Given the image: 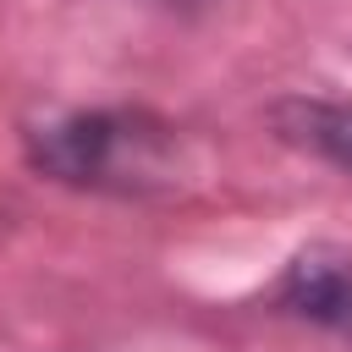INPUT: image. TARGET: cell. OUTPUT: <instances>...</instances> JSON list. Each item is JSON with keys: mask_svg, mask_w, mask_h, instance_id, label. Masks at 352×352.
<instances>
[{"mask_svg": "<svg viewBox=\"0 0 352 352\" xmlns=\"http://www.w3.org/2000/svg\"><path fill=\"white\" fill-rule=\"evenodd\" d=\"M176 126L154 110H66L28 132V165L77 192L143 198L176 182Z\"/></svg>", "mask_w": 352, "mask_h": 352, "instance_id": "6da1fadb", "label": "cell"}, {"mask_svg": "<svg viewBox=\"0 0 352 352\" xmlns=\"http://www.w3.org/2000/svg\"><path fill=\"white\" fill-rule=\"evenodd\" d=\"M275 308L330 336H352V253L330 242L302 248L275 280Z\"/></svg>", "mask_w": 352, "mask_h": 352, "instance_id": "7a4b0ae2", "label": "cell"}, {"mask_svg": "<svg viewBox=\"0 0 352 352\" xmlns=\"http://www.w3.org/2000/svg\"><path fill=\"white\" fill-rule=\"evenodd\" d=\"M270 121L292 148H302V154H314V160L352 176V99L297 94V99H280L270 110Z\"/></svg>", "mask_w": 352, "mask_h": 352, "instance_id": "3957f363", "label": "cell"}, {"mask_svg": "<svg viewBox=\"0 0 352 352\" xmlns=\"http://www.w3.org/2000/svg\"><path fill=\"white\" fill-rule=\"evenodd\" d=\"M160 6H176V11H198V6H209V0H160Z\"/></svg>", "mask_w": 352, "mask_h": 352, "instance_id": "277c9868", "label": "cell"}]
</instances>
